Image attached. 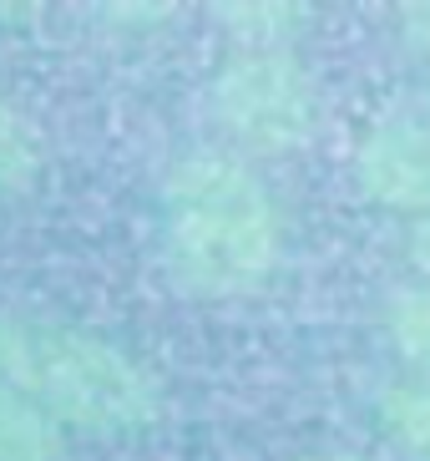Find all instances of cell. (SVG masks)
Returning <instances> with one entry per match:
<instances>
[{"label":"cell","instance_id":"cell-1","mask_svg":"<svg viewBox=\"0 0 430 461\" xmlns=\"http://www.w3.org/2000/svg\"><path fill=\"white\" fill-rule=\"evenodd\" d=\"M162 258L188 294H254L279 264V213L254 167L188 152L162 183Z\"/></svg>","mask_w":430,"mask_h":461},{"label":"cell","instance_id":"cell-2","mask_svg":"<svg viewBox=\"0 0 430 461\" xmlns=\"http://www.w3.org/2000/svg\"><path fill=\"white\" fill-rule=\"evenodd\" d=\"M0 380L46 416L81 431H142L162 416V391L132 355L81 325L31 310H0Z\"/></svg>","mask_w":430,"mask_h":461},{"label":"cell","instance_id":"cell-3","mask_svg":"<svg viewBox=\"0 0 430 461\" xmlns=\"http://www.w3.org/2000/svg\"><path fill=\"white\" fill-rule=\"evenodd\" d=\"M213 107L238 142L294 148L314 127V82L294 51H233L213 82Z\"/></svg>","mask_w":430,"mask_h":461},{"label":"cell","instance_id":"cell-4","mask_svg":"<svg viewBox=\"0 0 430 461\" xmlns=\"http://www.w3.org/2000/svg\"><path fill=\"white\" fill-rule=\"evenodd\" d=\"M354 173L375 203L430 213V122L416 117L380 122L354 152Z\"/></svg>","mask_w":430,"mask_h":461},{"label":"cell","instance_id":"cell-5","mask_svg":"<svg viewBox=\"0 0 430 461\" xmlns=\"http://www.w3.org/2000/svg\"><path fill=\"white\" fill-rule=\"evenodd\" d=\"M309 21V5H299V0H228V5H218V26L228 31L233 51H294Z\"/></svg>","mask_w":430,"mask_h":461},{"label":"cell","instance_id":"cell-6","mask_svg":"<svg viewBox=\"0 0 430 461\" xmlns=\"http://www.w3.org/2000/svg\"><path fill=\"white\" fill-rule=\"evenodd\" d=\"M67 426L0 380V461H61Z\"/></svg>","mask_w":430,"mask_h":461},{"label":"cell","instance_id":"cell-7","mask_svg":"<svg viewBox=\"0 0 430 461\" xmlns=\"http://www.w3.org/2000/svg\"><path fill=\"white\" fill-rule=\"evenodd\" d=\"M380 420L390 441L410 461H430V391L426 385H400L380 395Z\"/></svg>","mask_w":430,"mask_h":461},{"label":"cell","instance_id":"cell-8","mask_svg":"<svg viewBox=\"0 0 430 461\" xmlns=\"http://www.w3.org/2000/svg\"><path fill=\"white\" fill-rule=\"evenodd\" d=\"M36 167H40L36 137L21 122V112L0 96V193H26L36 183Z\"/></svg>","mask_w":430,"mask_h":461},{"label":"cell","instance_id":"cell-9","mask_svg":"<svg viewBox=\"0 0 430 461\" xmlns=\"http://www.w3.org/2000/svg\"><path fill=\"white\" fill-rule=\"evenodd\" d=\"M390 339L405 360L430 366V279L390 299Z\"/></svg>","mask_w":430,"mask_h":461},{"label":"cell","instance_id":"cell-10","mask_svg":"<svg viewBox=\"0 0 430 461\" xmlns=\"http://www.w3.org/2000/svg\"><path fill=\"white\" fill-rule=\"evenodd\" d=\"M400 36H405V46L410 51H420V56H430V0H410V5H400Z\"/></svg>","mask_w":430,"mask_h":461},{"label":"cell","instance_id":"cell-11","mask_svg":"<svg viewBox=\"0 0 430 461\" xmlns=\"http://www.w3.org/2000/svg\"><path fill=\"white\" fill-rule=\"evenodd\" d=\"M410 254H416V264L426 269V279H430V218L416 229V239H410Z\"/></svg>","mask_w":430,"mask_h":461},{"label":"cell","instance_id":"cell-12","mask_svg":"<svg viewBox=\"0 0 430 461\" xmlns=\"http://www.w3.org/2000/svg\"><path fill=\"white\" fill-rule=\"evenodd\" d=\"M304 461H360V456H345V451H324V456H304Z\"/></svg>","mask_w":430,"mask_h":461}]
</instances>
